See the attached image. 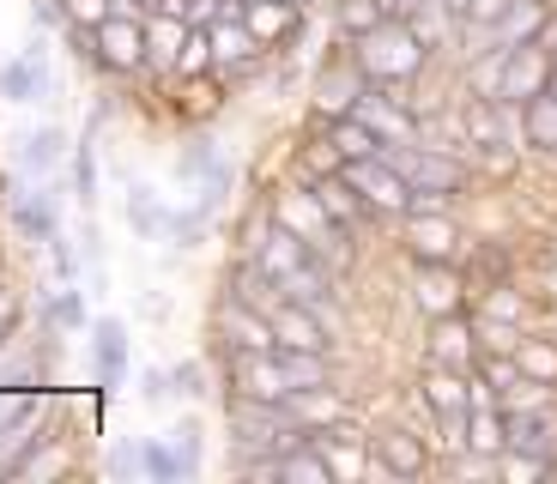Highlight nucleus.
<instances>
[{
	"label": "nucleus",
	"instance_id": "nucleus-7",
	"mask_svg": "<svg viewBox=\"0 0 557 484\" xmlns=\"http://www.w3.org/2000/svg\"><path fill=\"white\" fill-rule=\"evenodd\" d=\"M176 176L182 182H200V207H219L224 194L237 188V164L219 152V139L195 134V139H182V158H176Z\"/></svg>",
	"mask_w": 557,
	"mask_h": 484
},
{
	"label": "nucleus",
	"instance_id": "nucleus-37",
	"mask_svg": "<svg viewBox=\"0 0 557 484\" xmlns=\"http://www.w3.org/2000/svg\"><path fill=\"white\" fill-rule=\"evenodd\" d=\"M170 375H176V394H182V400H207V394H212V387H207V363H200V358H182Z\"/></svg>",
	"mask_w": 557,
	"mask_h": 484
},
{
	"label": "nucleus",
	"instance_id": "nucleus-43",
	"mask_svg": "<svg viewBox=\"0 0 557 484\" xmlns=\"http://www.w3.org/2000/svg\"><path fill=\"white\" fill-rule=\"evenodd\" d=\"M540 42H545V49L557 55V13H552V25H545V37H540Z\"/></svg>",
	"mask_w": 557,
	"mask_h": 484
},
{
	"label": "nucleus",
	"instance_id": "nucleus-29",
	"mask_svg": "<svg viewBox=\"0 0 557 484\" xmlns=\"http://www.w3.org/2000/svg\"><path fill=\"white\" fill-rule=\"evenodd\" d=\"M382 18H394L382 0H339L334 7V25H339V37H363V30H376Z\"/></svg>",
	"mask_w": 557,
	"mask_h": 484
},
{
	"label": "nucleus",
	"instance_id": "nucleus-24",
	"mask_svg": "<svg viewBox=\"0 0 557 484\" xmlns=\"http://www.w3.org/2000/svg\"><path fill=\"white\" fill-rule=\"evenodd\" d=\"M521 134L533 152H557V91H540L521 103Z\"/></svg>",
	"mask_w": 557,
	"mask_h": 484
},
{
	"label": "nucleus",
	"instance_id": "nucleus-34",
	"mask_svg": "<svg viewBox=\"0 0 557 484\" xmlns=\"http://www.w3.org/2000/svg\"><path fill=\"white\" fill-rule=\"evenodd\" d=\"M139 455H146V472H152L158 484H176L182 479V460H176V448H170V436H146Z\"/></svg>",
	"mask_w": 557,
	"mask_h": 484
},
{
	"label": "nucleus",
	"instance_id": "nucleus-16",
	"mask_svg": "<svg viewBox=\"0 0 557 484\" xmlns=\"http://www.w3.org/2000/svg\"><path fill=\"white\" fill-rule=\"evenodd\" d=\"M219 333H224V346H231V351H278L273 315L237 303V297H224V303H219Z\"/></svg>",
	"mask_w": 557,
	"mask_h": 484
},
{
	"label": "nucleus",
	"instance_id": "nucleus-42",
	"mask_svg": "<svg viewBox=\"0 0 557 484\" xmlns=\"http://www.w3.org/2000/svg\"><path fill=\"white\" fill-rule=\"evenodd\" d=\"M509 13V0H473V7H467V18H460V25H497V18Z\"/></svg>",
	"mask_w": 557,
	"mask_h": 484
},
{
	"label": "nucleus",
	"instance_id": "nucleus-25",
	"mask_svg": "<svg viewBox=\"0 0 557 484\" xmlns=\"http://www.w3.org/2000/svg\"><path fill=\"white\" fill-rule=\"evenodd\" d=\"M278 363H285V375H292V394H315V387H334L327 351H285V346H278Z\"/></svg>",
	"mask_w": 557,
	"mask_h": 484
},
{
	"label": "nucleus",
	"instance_id": "nucleus-38",
	"mask_svg": "<svg viewBox=\"0 0 557 484\" xmlns=\"http://www.w3.org/2000/svg\"><path fill=\"white\" fill-rule=\"evenodd\" d=\"M103 472H110V479H139V472H146V455H139V443H115L110 460H103Z\"/></svg>",
	"mask_w": 557,
	"mask_h": 484
},
{
	"label": "nucleus",
	"instance_id": "nucleus-36",
	"mask_svg": "<svg viewBox=\"0 0 557 484\" xmlns=\"http://www.w3.org/2000/svg\"><path fill=\"white\" fill-rule=\"evenodd\" d=\"M473 315H497V321H521V315H528V303H521V297H516V290H509V285H491V290H485V303H479V309H473Z\"/></svg>",
	"mask_w": 557,
	"mask_h": 484
},
{
	"label": "nucleus",
	"instance_id": "nucleus-44",
	"mask_svg": "<svg viewBox=\"0 0 557 484\" xmlns=\"http://www.w3.org/2000/svg\"><path fill=\"white\" fill-rule=\"evenodd\" d=\"M545 91H557V73H552V85H545Z\"/></svg>",
	"mask_w": 557,
	"mask_h": 484
},
{
	"label": "nucleus",
	"instance_id": "nucleus-41",
	"mask_svg": "<svg viewBox=\"0 0 557 484\" xmlns=\"http://www.w3.org/2000/svg\"><path fill=\"white\" fill-rule=\"evenodd\" d=\"M49 255H55L61 285H73V278H79V255H73V243H67V236H55V243H49Z\"/></svg>",
	"mask_w": 557,
	"mask_h": 484
},
{
	"label": "nucleus",
	"instance_id": "nucleus-39",
	"mask_svg": "<svg viewBox=\"0 0 557 484\" xmlns=\"http://www.w3.org/2000/svg\"><path fill=\"white\" fill-rule=\"evenodd\" d=\"M139 394H146V406H164L170 394H176V375L170 370H139Z\"/></svg>",
	"mask_w": 557,
	"mask_h": 484
},
{
	"label": "nucleus",
	"instance_id": "nucleus-13",
	"mask_svg": "<svg viewBox=\"0 0 557 484\" xmlns=\"http://www.w3.org/2000/svg\"><path fill=\"white\" fill-rule=\"evenodd\" d=\"M207 30H212V67H219L224 79H243V73L261 67L267 49H261V37H255V30L243 25V18L224 13V18H212Z\"/></svg>",
	"mask_w": 557,
	"mask_h": 484
},
{
	"label": "nucleus",
	"instance_id": "nucleus-2",
	"mask_svg": "<svg viewBox=\"0 0 557 484\" xmlns=\"http://www.w3.org/2000/svg\"><path fill=\"white\" fill-rule=\"evenodd\" d=\"M273 219L285 224V231L304 236L309 249H315V261L327 266L334 278L351 266V236H358V231H346V224H339L334 212L321 207V200H315L309 188H297V194H273Z\"/></svg>",
	"mask_w": 557,
	"mask_h": 484
},
{
	"label": "nucleus",
	"instance_id": "nucleus-12",
	"mask_svg": "<svg viewBox=\"0 0 557 484\" xmlns=\"http://www.w3.org/2000/svg\"><path fill=\"white\" fill-rule=\"evenodd\" d=\"M370 455H376V479H424V467H431V448H424V436L406 424H388L370 436Z\"/></svg>",
	"mask_w": 557,
	"mask_h": 484
},
{
	"label": "nucleus",
	"instance_id": "nucleus-8",
	"mask_svg": "<svg viewBox=\"0 0 557 484\" xmlns=\"http://www.w3.org/2000/svg\"><path fill=\"white\" fill-rule=\"evenodd\" d=\"M0 97H7V103H18V110L49 97V37H42V30L25 42V49H18L13 61H7V67H0Z\"/></svg>",
	"mask_w": 557,
	"mask_h": 484
},
{
	"label": "nucleus",
	"instance_id": "nucleus-40",
	"mask_svg": "<svg viewBox=\"0 0 557 484\" xmlns=\"http://www.w3.org/2000/svg\"><path fill=\"white\" fill-rule=\"evenodd\" d=\"M110 13H115V0H67V18H73V25H91V30H98Z\"/></svg>",
	"mask_w": 557,
	"mask_h": 484
},
{
	"label": "nucleus",
	"instance_id": "nucleus-23",
	"mask_svg": "<svg viewBox=\"0 0 557 484\" xmlns=\"http://www.w3.org/2000/svg\"><path fill=\"white\" fill-rule=\"evenodd\" d=\"M327 139L339 146V158H346V164H358V158H382V152H388V139H382L376 127L363 122V115H334V122H327Z\"/></svg>",
	"mask_w": 557,
	"mask_h": 484
},
{
	"label": "nucleus",
	"instance_id": "nucleus-11",
	"mask_svg": "<svg viewBox=\"0 0 557 484\" xmlns=\"http://www.w3.org/2000/svg\"><path fill=\"white\" fill-rule=\"evenodd\" d=\"M7 219H13V231H18V243H55L61 236V200H55V188L49 182H37V188H18L13 200H7Z\"/></svg>",
	"mask_w": 557,
	"mask_h": 484
},
{
	"label": "nucleus",
	"instance_id": "nucleus-32",
	"mask_svg": "<svg viewBox=\"0 0 557 484\" xmlns=\"http://www.w3.org/2000/svg\"><path fill=\"white\" fill-rule=\"evenodd\" d=\"M73 200L85 212L98 207V146L91 139H79V152H73Z\"/></svg>",
	"mask_w": 557,
	"mask_h": 484
},
{
	"label": "nucleus",
	"instance_id": "nucleus-3",
	"mask_svg": "<svg viewBox=\"0 0 557 484\" xmlns=\"http://www.w3.org/2000/svg\"><path fill=\"white\" fill-rule=\"evenodd\" d=\"M382 158L412 182V194H460V188H467V176H473L455 146H436V139H424V134L406 139V146H388Z\"/></svg>",
	"mask_w": 557,
	"mask_h": 484
},
{
	"label": "nucleus",
	"instance_id": "nucleus-14",
	"mask_svg": "<svg viewBox=\"0 0 557 484\" xmlns=\"http://www.w3.org/2000/svg\"><path fill=\"white\" fill-rule=\"evenodd\" d=\"M406 249H412V261H455L460 249L455 219L443 207H412L406 212Z\"/></svg>",
	"mask_w": 557,
	"mask_h": 484
},
{
	"label": "nucleus",
	"instance_id": "nucleus-6",
	"mask_svg": "<svg viewBox=\"0 0 557 484\" xmlns=\"http://www.w3.org/2000/svg\"><path fill=\"white\" fill-rule=\"evenodd\" d=\"M98 61L103 73H146L152 67V37H146V13H110L98 25Z\"/></svg>",
	"mask_w": 557,
	"mask_h": 484
},
{
	"label": "nucleus",
	"instance_id": "nucleus-15",
	"mask_svg": "<svg viewBox=\"0 0 557 484\" xmlns=\"http://www.w3.org/2000/svg\"><path fill=\"white\" fill-rule=\"evenodd\" d=\"M557 73V55L545 49V42H521V49H509V67H503V103H528V97H540L545 85H552Z\"/></svg>",
	"mask_w": 557,
	"mask_h": 484
},
{
	"label": "nucleus",
	"instance_id": "nucleus-35",
	"mask_svg": "<svg viewBox=\"0 0 557 484\" xmlns=\"http://www.w3.org/2000/svg\"><path fill=\"white\" fill-rule=\"evenodd\" d=\"M170 448L182 460V479H200V424H176L170 430Z\"/></svg>",
	"mask_w": 557,
	"mask_h": 484
},
{
	"label": "nucleus",
	"instance_id": "nucleus-19",
	"mask_svg": "<svg viewBox=\"0 0 557 484\" xmlns=\"http://www.w3.org/2000/svg\"><path fill=\"white\" fill-rule=\"evenodd\" d=\"M61 158H67V134L61 127H30V134L13 139V164L30 182H49L61 170Z\"/></svg>",
	"mask_w": 557,
	"mask_h": 484
},
{
	"label": "nucleus",
	"instance_id": "nucleus-17",
	"mask_svg": "<svg viewBox=\"0 0 557 484\" xmlns=\"http://www.w3.org/2000/svg\"><path fill=\"white\" fill-rule=\"evenodd\" d=\"M479 327H473V315L460 309V315H436V327H431V363H448V370H479Z\"/></svg>",
	"mask_w": 557,
	"mask_h": 484
},
{
	"label": "nucleus",
	"instance_id": "nucleus-33",
	"mask_svg": "<svg viewBox=\"0 0 557 484\" xmlns=\"http://www.w3.org/2000/svg\"><path fill=\"white\" fill-rule=\"evenodd\" d=\"M516 363H521V375H533V382H552V387H557V346H552V339H521Z\"/></svg>",
	"mask_w": 557,
	"mask_h": 484
},
{
	"label": "nucleus",
	"instance_id": "nucleus-31",
	"mask_svg": "<svg viewBox=\"0 0 557 484\" xmlns=\"http://www.w3.org/2000/svg\"><path fill=\"white\" fill-rule=\"evenodd\" d=\"M42 321H49V327H61V333H79V327H91V321H85V297H79L73 285H61L55 297L42 303Z\"/></svg>",
	"mask_w": 557,
	"mask_h": 484
},
{
	"label": "nucleus",
	"instance_id": "nucleus-45",
	"mask_svg": "<svg viewBox=\"0 0 557 484\" xmlns=\"http://www.w3.org/2000/svg\"><path fill=\"white\" fill-rule=\"evenodd\" d=\"M297 7H309V0H297Z\"/></svg>",
	"mask_w": 557,
	"mask_h": 484
},
{
	"label": "nucleus",
	"instance_id": "nucleus-28",
	"mask_svg": "<svg viewBox=\"0 0 557 484\" xmlns=\"http://www.w3.org/2000/svg\"><path fill=\"white\" fill-rule=\"evenodd\" d=\"M473 327H479V351L485 358H516L521 351V321H497V315H473Z\"/></svg>",
	"mask_w": 557,
	"mask_h": 484
},
{
	"label": "nucleus",
	"instance_id": "nucleus-9",
	"mask_svg": "<svg viewBox=\"0 0 557 484\" xmlns=\"http://www.w3.org/2000/svg\"><path fill=\"white\" fill-rule=\"evenodd\" d=\"M231 394L243 400H292V375L278 351H231Z\"/></svg>",
	"mask_w": 557,
	"mask_h": 484
},
{
	"label": "nucleus",
	"instance_id": "nucleus-22",
	"mask_svg": "<svg viewBox=\"0 0 557 484\" xmlns=\"http://www.w3.org/2000/svg\"><path fill=\"white\" fill-rule=\"evenodd\" d=\"M91 358H98V382L103 387H115L127 375V327L115 315L91 321Z\"/></svg>",
	"mask_w": 557,
	"mask_h": 484
},
{
	"label": "nucleus",
	"instance_id": "nucleus-26",
	"mask_svg": "<svg viewBox=\"0 0 557 484\" xmlns=\"http://www.w3.org/2000/svg\"><path fill=\"white\" fill-rule=\"evenodd\" d=\"M127 224H134V236L158 243V236L170 231V212L158 207V194H152V188H127Z\"/></svg>",
	"mask_w": 557,
	"mask_h": 484
},
{
	"label": "nucleus",
	"instance_id": "nucleus-27",
	"mask_svg": "<svg viewBox=\"0 0 557 484\" xmlns=\"http://www.w3.org/2000/svg\"><path fill=\"white\" fill-rule=\"evenodd\" d=\"M219 79L224 73H195V79H182V97H176V110L188 115V122H207L212 110H219Z\"/></svg>",
	"mask_w": 557,
	"mask_h": 484
},
{
	"label": "nucleus",
	"instance_id": "nucleus-20",
	"mask_svg": "<svg viewBox=\"0 0 557 484\" xmlns=\"http://www.w3.org/2000/svg\"><path fill=\"white\" fill-rule=\"evenodd\" d=\"M273 333H278V346H285V351H327V346H334V339H327L334 327H327L309 303H292V297L273 309Z\"/></svg>",
	"mask_w": 557,
	"mask_h": 484
},
{
	"label": "nucleus",
	"instance_id": "nucleus-30",
	"mask_svg": "<svg viewBox=\"0 0 557 484\" xmlns=\"http://www.w3.org/2000/svg\"><path fill=\"white\" fill-rule=\"evenodd\" d=\"M503 67H509V49H485V55L467 61V85L479 97H503Z\"/></svg>",
	"mask_w": 557,
	"mask_h": 484
},
{
	"label": "nucleus",
	"instance_id": "nucleus-4",
	"mask_svg": "<svg viewBox=\"0 0 557 484\" xmlns=\"http://www.w3.org/2000/svg\"><path fill=\"white\" fill-rule=\"evenodd\" d=\"M370 73H363V61H358V49H351V37H339L334 42V55L321 61V73H315V115H351L363 103V91H370Z\"/></svg>",
	"mask_w": 557,
	"mask_h": 484
},
{
	"label": "nucleus",
	"instance_id": "nucleus-21",
	"mask_svg": "<svg viewBox=\"0 0 557 484\" xmlns=\"http://www.w3.org/2000/svg\"><path fill=\"white\" fill-rule=\"evenodd\" d=\"M503 418H509V448L557 460V424H552L545 406H521V412H503Z\"/></svg>",
	"mask_w": 557,
	"mask_h": 484
},
{
	"label": "nucleus",
	"instance_id": "nucleus-1",
	"mask_svg": "<svg viewBox=\"0 0 557 484\" xmlns=\"http://www.w3.org/2000/svg\"><path fill=\"white\" fill-rule=\"evenodd\" d=\"M351 49H358L363 73L376 85H418V73H424V61H431V42L418 37L412 18H382L376 30H363V37H351Z\"/></svg>",
	"mask_w": 557,
	"mask_h": 484
},
{
	"label": "nucleus",
	"instance_id": "nucleus-18",
	"mask_svg": "<svg viewBox=\"0 0 557 484\" xmlns=\"http://www.w3.org/2000/svg\"><path fill=\"white\" fill-rule=\"evenodd\" d=\"M243 25L261 37V49H292V42H304V7L297 0H249L243 7Z\"/></svg>",
	"mask_w": 557,
	"mask_h": 484
},
{
	"label": "nucleus",
	"instance_id": "nucleus-5",
	"mask_svg": "<svg viewBox=\"0 0 557 484\" xmlns=\"http://www.w3.org/2000/svg\"><path fill=\"white\" fill-rule=\"evenodd\" d=\"M339 176L358 188V200L376 212V224L382 219H406V212H412V182H406L388 158H358V164H346Z\"/></svg>",
	"mask_w": 557,
	"mask_h": 484
},
{
	"label": "nucleus",
	"instance_id": "nucleus-10",
	"mask_svg": "<svg viewBox=\"0 0 557 484\" xmlns=\"http://www.w3.org/2000/svg\"><path fill=\"white\" fill-rule=\"evenodd\" d=\"M412 303L424 315H460L467 309V278L455 273V261H412Z\"/></svg>",
	"mask_w": 557,
	"mask_h": 484
}]
</instances>
